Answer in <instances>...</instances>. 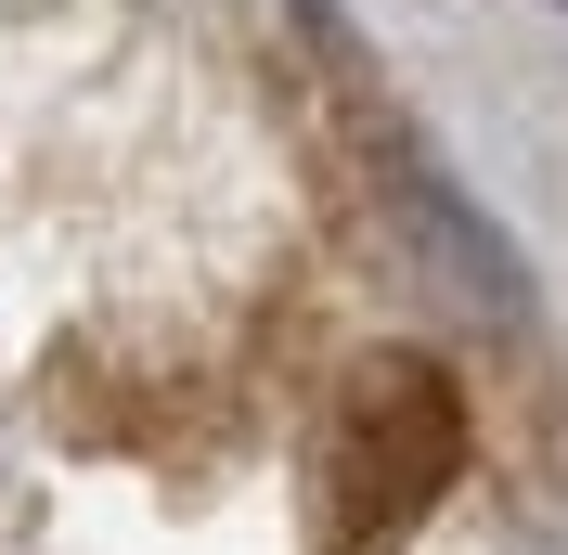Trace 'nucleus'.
<instances>
[{"label":"nucleus","mask_w":568,"mask_h":555,"mask_svg":"<svg viewBox=\"0 0 568 555\" xmlns=\"http://www.w3.org/2000/svg\"><path fill=\"white\" fill-rule=\"evenodd\" d=\"M465 465V414L453 387H439V362H414V349H388V362H362L349 401H336V440H323V491H336V529H400L439 504V478Z\"/></svg>","instance_id":"1"},{"label":"nucleus","mask_w":568,"mask_h":555,"mask_svg":"<svg viewBox=\"0 0 568 555\" xmlns=\"http://www.w3.org/2000/svg\"><path fill=\"white\" fill-rule=\"evenodd\" d=\"M388 208H400V233H414L426 259H439V272H453L465 297H478V311H517V259H504V245L478 233V208H465V194H453L439 169H388Z\"/></svg>","instance_id":"2"},{"label":"nucleus","mask_w":568,"mask_h":555,"mask_svg":"<svg viewBox=\"0 0 568 555\" xmlns=\"http://www.w3.org/2000/svg\"><path fill=\"white\" fill-rule=\"evenodd\" d=\"M530 555H568V504H542V517H530Z\"/></svg>","instance_id":"3"}]
</instances>
